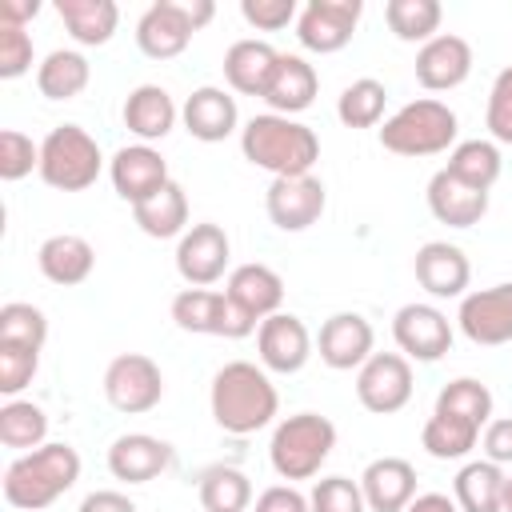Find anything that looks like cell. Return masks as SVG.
<instances>
[{
    "instance_id": "obj_1",
    "label": "cell",
    "mask_w": 512,
    "mask_h": 512,
    "mask_svg": "<svg viewBox=\"0 0 512 512\" xmlns=\"http://www.w3.org/2000/svg\"><path fill=\"white\" fill-rule=\"evenodd\" d=\"M212 420L232 436H252L268 428L280 412V392L272 376L252 360H228L208 388Z\"/></svg>"
},
{
    "instance_id": "obj_2",
    "label": "cell",
    "mask_w": 512,
    "mask_h": 512,
    "mask_svg": "<svg viewBox=\"0 0 512 512\" xmlns=\"http://www.w3.org/2000/svg\"><path fill=\"white\" fill-rule=\"evenodd\" d=\"M80 480V452L64 440H48L36 452H20L4 468V500L16 512H40L56 504L72 484Z\"/></svg>"
},
{
    "instance_id": "obj_3",
    "label": "cell",
    "mask_w": 512,
    "mask_h": 512,
    "mask_svg": "<svg viewBox=\"0 0 512 512\" xmlns=\"http://www.w3.org/2000/svg\"><path fill=\"white\" fill-rule=\"evenodd\" d=\"M240 152L248 164L276 176H308L320 160V136L296 116L260 112L240 128Z\"/></svg>"
},
{
    "instance_id": "obj_4",
    "label": "cell",
    "mask_w": 512,
    "mask_h": 512,
    "mask_svg": "<svg viewBox=\"0 0 512 512\" xmlns=\"http://www.w3.org/2000/svg\"><path fill=\"white\" fill-rule=\"evenodd\" d=\"M332 448H336V424L320 412H296L272 428L268 460H272V472L292 484V480L320 476Z\"/></svg>"
},
{
    "instance_id": "obj_5",
    "label": "cell",
    "mask_w": 512,
    "mask_h": 512,
    "mask_svg": "<svg viewBox=\"0 0 512 512\" xmlns=\"http://www.w3.org/2000/svg\"><path fill=\"white\" fill-rule=\"evenodd\" d=\"M460 120L444 100H408L380 124V148L396 156H440L456 148Z\"/></svg>"
},
{
    "instance_id": "obj_6",
    "label": "cell",
    "mask_w": 512,
    "mask_h": 512,
    "mask_svg": "<svg viewBox=\"0 0 512 512\" xmlns=\"http://www.w3.org/2000/svg\"><path fill=\"white\" fill-rule=\"evenodd\" d=\"M104 152L96 136L80 124H56L40 140V180L56 192H84L100 180Z\"/></svg>"
},
{
    "instance_id": "obj_7",
    "label": "cell",
    "mask_w": 512,
    "mask_h": 512,
    "mask_svg": "<svg viewBox=\"0 0 512 512\" xmlns=\"http://www.w3.org/2000/svg\"><path fill=\"white\" fill-rule=\"evenodd\" d=\"M172 320L180 332L224 336V340H244L260 328L256 316H248L228 292H216V288H180L172 296Z\"/></svg>"
},
{
    "instance_id": "obj_8",
    "label": "cell",
    "mask_w": 512,
    "mask_h": 512,
    "mask_svg": "<svg viewBox=\"0 0 512 512\" xmlns=\"http://www.w3.org/2000/svg\"><path fill=\"white\" fill-rule=\"evenodd\" d=\"M104 400L124 416H144L164 400V372L144 352H120L104 368Z\"/></svg>"
},
{
    "instance_id": "obj_9",
    "label": "cell",
    "mask_w": 512,
    "mask_h": 512,
    "mask_svg": "<svg viewBox=\"0 0 512 512\" xmlns=\"http://www.w3.org/2000/svg\"><path fill=\"white\" fill-rule=\"evenodd\" d=\"M356 400L372 416H392L412 400V360L400 352H372L356 368Z\"/></svg>"
},
{
    "instance_id": "obj_10",
    "label": "cell",
    "mask_w": 512,
    "mask_h": 512,
    "mask_svg": "<svg viewBox=\"0 0 512 512\" xmlns=\"http://www.w3.org/2000/svg\"><path fill=\"white\" fill-rule=\"evenodd\" d=\"M328 208L320 176H276L264 192V212L280 232H308Z\"/></svg>"
},
{
    "instance_id": "obj_11",
    "label": "cell",
    "mask_w": 512,
    "mask_h": 512,
    "mask_svg": "<svg viewBox=\"0 0 512 512\" xmlns=\"http://www.w3.org/2000/svg\"><path fill=\"white\" fill-rule=\"evenodd\" d=\"M228 260H232V240L212 220L192 224L176 240V272H180V280L188 288H212L216 280H224Z\"/></svg>"
},
{
    "instance_id": "obj_12",
    "label": "cell",
    "mask_w": 512,
    "mask_h": 512,
    "mask_svg": "<svg viewBox=\"0 0 512 512\" xmlns=\"http://www.w3.org/2000/svg\"><path fill=\"white\" fill-rule=\"evenodd\" d=\"M460 332L480 344V348H500L512 344V280L464 292L460 312H456Z\"/></svg>"
},
{
    "instance_id": "obj_13",
    "label": "cell",
    "mask_w": 512,
    "mask_h": 512,
    "mask_svg": "<svg viewBox=\"0 0 512 512\" xmlns=\"http://www.w3.org/2000/svg\"><path fill=\"white\" fill-rule=\"evenodd\" d=\"M360 12H364L360 0H308L296 16V40L308 52L332 56L352 40Z\"/></svg>"
},
{
    "instance_id": "obj_14",
    "label": "cell",
    "mask_w": 512,
    "mask_h": 512,
    "mask_svg": "<svg viewBox=\"0 0 512 512\" xmlns=\"http://www.w3.org/2000/svg\"><path fill=\"white\" fill-rule=\"evenodd\" d=\"M392 340H396L400 356L436 364L452 348V324L436 304H404L392 316Z\"/></svg>"
},
{
    "instance_id": "obj_15",
    "label": "cell",
    "mask_w": 512,
    "mask_h": 512,
    "mask_svg": "<svg viewBox=\"0 0 512 512\" xmlns=\"http://www.w3.org/2000/svg\"><path fill=\"white\" fill-rule=\"evenodd\" d=\"M312 332L300 316L292 312H276L268 320H260L256 328V352H260V368L264 372H280V376H296L308 360H312Z\"/></svg>"
},
{
    "instance_id": "obj_16",
    "label": "cell",
    "mask_w": 512,
    "mask_h": 512,
    "mask_svg": "<svg viewBox=\"0 0 512 512\" xmlns=\"http://www.w3.org/2000/svg\"><path fill=\"white\" fill-rule=\"evenodd\" d=\"M108 180H112L116 196L136 208L148 196H156L172 176H168V160L152 144H124L108 160Z\"/></svg>"
},
{
    "instance_id": "obj_17",
    "label": "cell",
    "mask_w": 512,
    "mask_h": 512,
    "mask_svg": "<svg viewBox=\"0 0 512 512\" xmlns=\"http://www.w3.org/2000/svg\"><path fill=\"white\" fill-rule=\"evenodd\" d=\"M472 76V44L456 32H440L416 52V84L428 92H452Z\"/></svg>"
},
{
    "instance_id": "obj_18",
    "label": "cell",
    "mask_w": 512,
    "mask_h": 512,
    "mask_svg": "<svg viewBox=\"0 0 512 512\" xmlns=\"http://www.w3.org/2000/svg\"><path fill=\"white\" fill-rule=\"evenodd\" d=\"M412 272H416V284L436 296V300H464V288L472 280V264L464 256V248L448 244V240H428L416 248V260H412Z\"/></svg>"
},
{
    "instance_id": "obj_19",
    "label": "cell",
    "mask_w": 512,
    "mask_h": 512,
    "mask_svg": "<svg viewBox=\"0 0 512 512\" xmlns=\"http://www.w3.org/2000/svg\"><path fill=\"white\" fill-rule=\"evenodd\" d=\"M372 344H376V332L360 312H332L316 336V352L332 372L360 368L372 356Z\"/></svg>"
},
{
    "instance_id": "obj_20",
    "label": "cell",
    "mask_w": 512,
    "mask_h": 512,
    "mask_svg": "<svg viewBox=\"0 0 512 512\" xmlns=\"http://www.w3.org/2000/svg\"><path fill=\"white\" fill-rule=\"evenodd\" d=\"M176 464V452L168 440L148 436V432H124L108 448V472L124 484H148L164 476Z\"/></svg>"
},
{
    "instance_id": "obj_21",
    "label": "cell",
    "mask_w": 512,
    "mask_h": 512,
    "mask_svg": "<svg viewBox=\"0 0 512 512\" xmlns=\"http://www.w3.org/2000/svg\"><path fill=\"white\" fill-rule=\"evenodd\" d=\"M196 28L188 24L180 0H156L144 8V16L136 20V48L148 60H172L192 44Z\"/></svg>"
},
{
    "instance_id": "obj_22",
    "label": "cell",
    "mask_w": 512,
    "mask_h": 512,
    "mask_svg": "<svg viewBox=\"0 0 512 512\" xmlns=\"http://www.w3.org/2000/svg\"><path fill=\"white\" fill-rule=\"evenodd\" d=\"M180 120H184V128H188L192 140L220 144V140H228L240 128V108H236V96L232 92H224L216 84H204V88H196L184 100Z\"/></svg>"
},
{
    "instance_id": "obj_23",
    "label": "cell",
    "mask_w": 512,
    "mask_h": 512,
    "mask_svg": "<svg viewBox=\"0 0 512 512\" xmlns=\"http://www.w3.org/2000/svg\"><path fill=\"white\" fill-rule=\"evenodd\" d=\"M360 492L368 512H404L416 492V468L404 456H380L360 472Z\"/></svg>"
},
{
    "instance_id": "obj_24",
    "label": "cell",
    "mask_w": 512,
    "mask_h": 512,
    "mask_svg": "<svg viewBox=\"0 0 512 512\" xmlns=\"http://www.w3.org/2000/svg\"><path fill=\"white\" fill-rule=\"evenodd\" d=\"M316 92H320L316 68H312L304 56H296V52H280V60H276V68H272V80H268V88H264L260 100H264L276 116H296V112L312 108Z\"/></svg>"
},
{
    "instance_id": "obj_25",
    "label": "cell",
    "mask_w": 512,
    "mask_h": 512,
    "mask_svg": "<svg viewBox=\"0 0 512 512\" xmlns=\"http://www.w3.org/2000/svg\"><path fill=\"white\" fill-rule=\"evenodd\" d=\"M120 116H124V128H128L140 144H156V140H164V136L176 128L180 108H176V100L168 96V88H160V84H140V88L128 92Z\"/></svg>"
},
{
    "instance_id": "obj_26",
    "label": "cell",
    "mask_w": 512,
    "mask_h": 512,
    "mask_svg": "<svg viewBox=\"0 0 512 512\" xmlns=\"http://www.w3.org/2000/svg\"><path fill=\"white\" fill-rule=\"evenodd\" d=\"M424 196H428V212L440 224H448V228H472V224H480L488 216V192L468 188L464 180H456L444 168L428 180V192Z\"/></svg>"
},
{
    "instance_id": "obj_27",
    "label": "cell",
    "mask_w": 512,
    "mask_h": 512,
    "mask_svg": "<svg viewBox=\"0 0 512 512\" xmlns=\"http://www.w3.org/2000/svg\"><path fill=\"white\" fill-rule=\"evenodd\" d=\"M36 264H40L44 280H52L60 288H72V284H84L92 276L96 248L76 232H56L36 248Z\"/></svg>"
},
{
    "instance_id": "obj_28",
    "label": "cell",
    "mask_w": 512,
    "mask_h": 512,
    "mask_svg": "<svg viewBox=\"0 0 512 512\" xmlns=\"http://www.w3.org/2000/svg\"><path fill=\"white\" fill-rule=\"evenodd\" d=\"M276 60H280V52H276L268 40L244 36V40L228 44V52H224V80H228V88L240 92V96H264Z\"/></svg>"
},
{
    "instance_id": "obj_29",
    "label": "cell",
    "mask_w": 512,
    "mask_h": 512,
    "mask_svg": "<svg viewBox=\"0 0 512 512\" xmlns=\"http://www.w3.org/2000/svg\"><path fill=\"white\" fill-rule=\"evenodd\" d=\"M224 292H228L248 316H256V320L276 316L280 304H284V280H280V272L268 268V264H240V268H232Z\"/></svg>"
},
{
    "instance_id": "obj_30",
    "label": "cell",
    "mask_w": 512,
    "mask_h": 512,
    "mask_svg": "<svg viewBox=\"0 0 512 512\" xmlns=\"http://www.w3.org/2000/svg\"><path fill=\"white\" fill-rule=\"evenodd\" d=\"M508 472L492 460H468L452 480V500L460 512H504Z\"/></svg>"
},
{
    "instance_id": "obj_31",
    "label": "cell",
    "mask_w": 512,
    "mask_h": 512,
    "mask_svg": "<svg viewBox=\"0 0 512 512\" xmlns=\"http://www.w3.org/2000/svg\"><path fill=\"white\" fill-rule=\"evenodd\" d=\"M132 220L144 236L152 240H172V236H184L188 232V192L184 184L168 180L156 196H148L144 204L132 208Z\"/></svg>"
},
{
    "instance_id": "obj_32",
    "label": "cell",
    "mask_w": 512,
    "mask_h": 512,
    "mask_svg": "<svg viewBox=\"0 0 512 512\" xmlns=\"http://www.w3.org/2000/svg\"><path fill=\"white\" fill-rule=\"evenodd\" d=\"M56 16L72 32V40L84 48L108 44L116 36V24H120L116 0H56Z\"/></svg>"
},
{
    "instance_id": "obj_33",
    "label": "cell",
    "mask_w": 512,
    "mask_h": 512,
    "mask_svg": "<svg viewBox=\"0 0 512 512\" xmlns=\"http://www.w3.org/2000/svg\"><path fill=\"white\" fill-rule=\"evenodd\" d=\"M92 64L76 48H56L36 64V88L44 100H72L88 88Z\"/></svg>"
},
{
    "instance_id": "obj_34",
    "label": "cell",
    "mask_w": 512,
    "mask_h": 512,
    "mask_svg": "<svg viewBox=\"0 0 512 512\" xmlns=\"http://www.w3.org/2000/svg\"><path fill=\"white\" fill-rule=\"evenodd\" d=\"M444 172H452V176L464 180L468 188L488 192V188L500 180V172H504L500 144H496V140H460V144L448 152Z\"/></svg>"
},
{
    "instance_id": "obj_35",
    "label": "cell",
    "mask_w": 512,
    "mask_h": 512,
    "mask_svg": "<svg viewBox=\"0 0 512 512\" xmlns=\"http://www.w3.org/2000/svg\"><path fill=\"white\" fill-rule=\"evenodd\" d=\"M0 444L16 452H36L48 444V412L32 400H4L0 404Z\"/></svg>"
},
{
    "instance_id": "obj_36",
    "label": "cell",
    "mask_w": 512,
    "mask_h": 512,
    "mask_svg": "<svg viewBox=\"0 0 512 512\" xmlns=\"http://www.w3.org/2000/svg\"><path fill=\"white\" fill-rule=\"evenodd\" d=\"M384 20H388L396 40L428 44L432 36H440L444 8H440V0H388L384 4Z\"/></svg>"
},
{
    "instance_id": "obj_37",
    "label": "cell",
    "mask_w": 512,
    "mask_h": 512,
    "mask_svg": "<svg viewBox=\"0 0 512 512\" xmlns=\"http://www.w3.org/2000/svg\"><path fill=\"white\" fill-rule=\"evenodd\" d=\"M432 412L456 416V420H464V424H472V428L484 432V424L492 420V392H488V384H480L476 376H456V380H448V384L440 388Z\"/></svg>"
},
{
    "instance_id": "obj_38",
    "label": "cell",
    "mask_w": 512,
    "mask_h": 512,
    "mask_svg": "<svg viewBox=\"0 0 512 512\" xmlns=\"http://www.w3.org/2000/svg\"><path fill=\"white\" fill-rule=\"evenodd\" d=\"M252 480L232 464H212L200 476V508L204 512H248Z\"/></svg>"
},
{
    "instance_id": "obj_39",
    "label": "cell",
    "mask_w": 512,
    "mask_h": 512,
    "mask_svg": "<svg viewBox=\"0 0 512 512\" xmlns=\"http://www.w3.org/2000/svg\"><path fill=\"white\" fill-rule=\"evenodd\" d=\"M384 104H388V88L376 76H360L344 84V92L336 96V116L344 128H376L384 120Z\"/></svg>"
},
{
    "instance_id": "obj_40",
    "label": "cell",
    "mask_w": 512,
    "mask_h": 512,
    "mask_svg": "<svg viewBox=\"0 0 512 512\" xmlns=\"http://www.w3.org/2000/svg\"><path fill=\"white\" fill-rule=\"evenodd\" d=\"M480 440V428L456 420V416H444V412H432L424 420V432H420V444L432 460H464Z\"/></svg>"
},
{
    "instance_id": "obj_41",
    "label": "cell",
    "mask_w": 512,
    "mask_h": 512,
    "mask_svg": "<svg viewBox=\"0 0 512 512\" xmlns=\"http://www.w3.org/2000/svg\"><path fill=\"white\" fill-rule=\"evenodd\" d=\"M48 340V316L36 304L8 300L0 308V344H20V348H44Z\"/></svg>"
},
{
    "instance_id": "obj_42",
    "label": "cell",
    "mask_w": 512,
    "mask_h": 512,
    "mask_svg": "<svg viewBox=\"0 0 512 512\" xmlns=\"http://www.w3.org/2000/svg\"><path fill=\"white\" fill-rule=\"evenodd\" d=\"M308 508L312 512H368L364 492H360V480H348V476H324V480H316L312 492H308Z\"/></svg>"
},
{
    "instance_id": "obj_43",
    "label": "cell",
    "mask_w": 512,
    "mask_h": 512,
    "mask_svg": "<svg viewBox=\"0 0 512 512\" xmlns=\"http://www.w3.org/2000/svg\"><path fill=\"white\" fill-rule=\"evenodd\" d=\"M32 168L40 172V144H32V136L4 128L0 132V180L16 184L24 176H32Z\"/></svg>"
},
{
    "instance_id": "obj_44",
    "label": "cell",
    "mask_w": 512,
    "mask_h": 512,
    "mask_svg": "<svg viewBox=\"0 0 512 512\" xmlns=\"http://www.w3.org/2000/svg\"><path fill=\"white\" fill-rule=\"evenodd\" d=\"M40 368V348H20V344H0V392L16 400Z\"/></svg>"
},
{
    "instance_id": "obj_45",
    "label": "cell",
    "mask_w": 512,
    "mask_h": 512,
    "mask_svg": "<svg viewBox=\"0 0 512 512\" xmlns=\"http://www.w3.org/2000/svg\"><path fill=\"white\" fill-rule=\"evenodd\" d=\"M484 124H488V136L496 144H512V64L500 68L496 80H492V88H488Z\"/></svg>"
},
{
    "instance_id": "obj_46",
    "label": "cell",
    "mask_w": 512,
    "mask_h": 512,
    "mask_svg": "<svg viewBox=\"0 0 512 512\" xmlns=\"http://www.w3.org/2000/svg\"><path fill=\"white\" fill-rule=\"evenodd\" d=\"M32 36L20 24H0V80H16L32 68Z\"/></svg>"
},
{
    "instance_id": "obj_47",
    "label": "cell",
    "mask_w": 512,
    "mask_h": 512,
    "mask_svg": "<svg viewBox=\"0 0 512 512\" xmlns=\"http://www.w3.org/2000/svg\"><path fill=\"white\" fill-rule=\"evenodd\" d=\"M240 16L260 32H280V28L296 24L300 4L296 0H240Z\"/></svg>"
},
{
    "instance_id": "obj_48",
    "label": "cell",
    "mask_w": 512,
    "mask_h": 512,
    "mask_svg": "<svg viewBox=\"0 0 512 512\" xmlns=\"http://www.w3.org/2000/svg\"><path fill=\"white\" fill-rule=\"evenodd\" d=\"M480 444H484V460L492 464H512V416H500V420H488L484 432H480Z\"/></svg>"
},
{
    "instance_id": "obj_49",
    "label": "cell",
    "mask_w": 512,
    "mask_h": 512,
    "mask_svg": "<svg viewBox=\"0 0 512 512\" xmlns=\"http://www.w3.org/2000/svg\"><path fill=\"white\" fill-rule=\"evenodd\" d=\"M256 512H312L308 508V496L292 484H272L256 496Z\"/></svg>"
},
{
    "instance_id": "obj_50",
    "label": "cell",
    "mask_w": 512,
    "mask_h": 512,
    "mask_svg": "<svg viewBox=\"0 0 512 512\" xmlns=\"http://www.w3.org/2000/svg\"><path fill=\"white\" fill-rule=\"evenodd\" d=\"M76 512H136V504L116 488H100V492H88Z\"/></svg>"
},
{
    "instance_id": "obj_51",
    "label": "cell",
    "mask_w": 512,
    "mask_h": 512,
    "mask_svg": "<svg viewBox=\"0 0 512 512\" xmlns=\"http://www.w3.org/2000/svg\"><path fill=\"white\" fill-rule=\"evenodd\" d=\"M36 12H40L36 0H4V4H0V24H20V28H24Z\"/></svg>"
},
{
    "instance_id": "obj_52",
    "label": "cell",
    "mask_w": 512,
    "mask_h": 512,
    "mask_svg": "<svg viewBox=\"0 0 512 512\" xmlns=\"http://www.w3.org/2000/svg\"><path fill=\"white\" fill-rule=\"evenodd\" d=\"M404 512H460L448 492H420Z\"/></svg>"
},
{
    "instance_id": "obj_53",
    "label": "cell",
    "mask_w": 512,
    "mask_h": 512,
    "mask_svg": "<svg viewBox=\"0 0 512 512\" xmlns=\"http://www.w3.org/2000/svg\"><path fill=\"white\" fill-rule=\"evenodd\" d=\"M180 8H184V16H188V24L200 32L212 16H216V4L212 0H180Z\"/></svg>"
},
{
    "instance_id": "obj_54",
    "label": "cell",
    "mask_w": 512,
    "mask_h": 512,
    "mask_svg": "<svg viewBox=\"0 0 512 512\" xmlns=\"http://www.w3.org/2000/svg\"><path fill=\"white\" fill-rule=\"evenodd\" d=\"M504 512H512V472H508V484H504Z\"/></svg>"
}]
</instances>
